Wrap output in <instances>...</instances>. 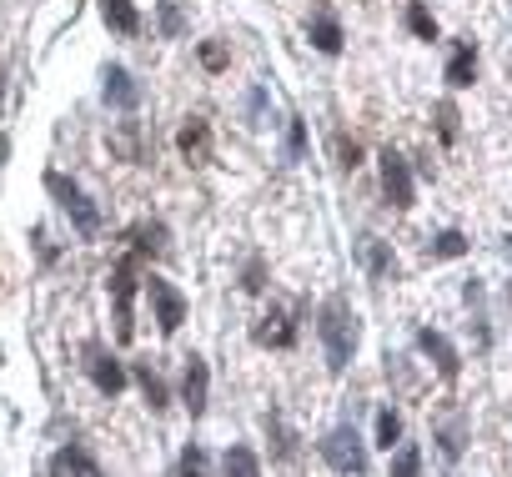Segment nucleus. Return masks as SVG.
<instances>
[{
	"mask_svg": "<svg viewBox=\"0 0 512 477\" xmlns=\"http://www.w3.org/2000/svg\"><path fill=\"white\" fill-rule=\"evenodd\" d=\"M51 477H106V472H101V462H96L86 447L71 442V447H61V452L51 457Z\"/></svg>",
	"mask_w": 512,
	"mask_h": 477,
	"instance_id": "nucleus-11",
	"label": "nucleus"
},
{
	"mask_svg": "<svg viewBox=\"0 0 512 477\" xmlns=\"http://www.w3.org/2000/svg\"><path fill=\"white\" fill-rule=\"evenodd\" d=\"M256 347H292L297 342V322H292V312L287 307H272L262 322H256Z\"/></svg>",
	"mask_w": 512,
	"mask_h": 477,
	"instance_id": "nucleus-9",
	"label": "nucleus"
},
{
	"mask_svg": "<svg viewBox=\"0 0 512 477\" xmlns=\"http://www.w3.org/2000/svg\"><path fill=\"white\" fill-rule=\"evenodd\" d=\"M141 252H126L111 272V302H116V342H131V302H136V282H141Z\"/></svg>",
	"mask_w": 512,
	"mask_h": 477,
	"instance_id": "nucleus-2",
	"label": "nucleus"
},
{
	"mask_svg": "<svg viewBox=\"0 0 512 477\" xmlns=\"http://www.w3.org/2000/svg\"><path fill=\"white\" fill-rule=\"evenodd\" d=\"M101 16H106V26H111L116 36H136V31H141V16H136L131 0H101Z\"/></svg>",
	"mask_w": 512,
	"mask_h": 477,
	"instance_id": "nucleus-14",
	"label": "nucleus"
},
{
	"mask_svg": "<svg viewBox=\"0 0 512 477\" xmlns=\"http://www.w3.org/2000/svg\"><path fill=\"white\" fill-rule=\"evenodd\" d=\"M322 342H327V367L347 372L352 352H357V312L347 307V297H327L322 302V322H317Z\"/></svg>",
	"mask_w": 512,
	"mask_h": 477,
	"instance_id": "nucleus-1",
	"label": "nucleus"
},
{
	"mask_svg": "<svg viewBox=\"0 0 512 477\" xmlns=\"http://www.w3.org/2000/svg\"><path fill=\"white\" fill-rule=\"evenodd\" d=\"M362 262H367V272L382 282V277H392L397 272V262H392V252L377 242V236H362Z\"/></svg>",
	"mask_w": 512,
	"mask_h": 477,
	"instance_id": "nucleus-17",
	"label": "nucleus"
},
{
	"mask_svg": "<svg viewBox=\"0 0 512 477\" xmlns=\"http://www.w3.org/2000/svg\"><path fill=\"white\" fill-rule=\"evenodd\" d=\"M477 81V51H472V41H457V51H452V61H447V86H472Z\"/></svg>",
	"mask_w": 512,
	"mask_h": 477,
	"instance_id": "nucleus-13",
	"label": "nucleus"
},
{
	"mask_svg": "<svg viewBox=\"0 0 512 477\" xmlns=\"http://www.w3.org/2000/svg\"><path fill=\"white\" fill-rule=\"evenodd\" d=\"M0 91H6V81H0Z\"/></svg>",
	"mask_w": 512,
	"mask_h": 477,
	"instance_id": "nucleus-34",
	"label": "nucleus"
},
{
	"mask_svg": "<svg viewBox=\"0 0 512 477\" xmlns=\"http://www.w3.org/2000/svg\"><path fill=\"white\" fill-rule=\"evenodd\" d=\"M206 392H211V372L201 357H186V372H181V402L191 407V417L206 412Z\"/></svg>",
	"mask_w": 512,
	"mask_h": 477,
	"instance_id": "nucleus-10",
	"label": "nucleus"
},
{
	"mask_svg": "<svg viewBox=\"0 0 512 477\" xmlns=\"http://www.w3.org/2000/svg\"><path fill=\"white\" fill-rule=\"evenodd\" d=\"M462 252H467V236H462V231H442L437 242L427 247L432 262H452V257H462Z\"/></svg>",
	"mask_w": 512,
	"mask_h": 477,
	"instance_id": "nucleus-22",
	"label": "nucleus"
},
{
	"mask_svg": "<svg viewBox=\"0 0 512 477\" xmlns=\"http://www.w3.org/2000/svg\"><path fill=\"white\" fill-rule=\"evenodd\" d=\"M307 36H312V46H317L322 56H337V51H342V26H337L332 16H317V21L307 26Z\"/></svg>",
	"mask_w": 512,
	"mask_h": 477,
	"instance_id": "nucleus-16",
	"label": "nucleus"
},
{
	"mask_svg": "<svg viewBox=\"0 0 512 477\" xmlns=\"http://www.w3.org/2000/svg\"><path fill=\"white\" fill-rule=\"evenodd\" d=\"M262 277H267V272H262V262H251V267H246V282H241V287H246V292H262V287H267Z\"/></svg>",
	"mask_w": 512,
	"mask_h": 477,
	"instance_id": "nucleus-31",
	"label": "nucleus"
},
{
	"mask_svg": "<svg viewBox=\"0 0 512 477\" xmlns=\"http://www.w3.org/2000/svg\"><path fill=\"white\" fill-rule=\"evenodd\" d=\"M382 191H387V201H392L397 211H407L412 196H417V191H412V166H407V156L392 151V146L382 151Z\"/></svg>",
	"mask_w": 512,
	"mask_h": 477,
	"instance_id": "nucleus-5",
	"label": "nucleus"
},
{
	"mask_svg": "<svg viewBox=\"0 0 512 477\" xmlns=\"http://www.w3.org/2000/svg\"><path fill=\"white\" fill-rule=\"evenodd\" d=\"M136 382H141V397L151 402V412H161V407L171 402V397H166V382L151 372V362H136Z\"/></svg>",
	"mask_w": 512,
	"mask_h": 477,
	"instance_id": "nucleus-21",
	"label": "nucleus"
},
{
	"mask_svg": "<svg viewBox=\"0 0 512 477\" xmlns=\"http://www.w3.org/2000/svg\"><path fill=\"white\" fill-rule=\"evenodd\" d=\"M337 166H347V171H352V166H362V146H357V141H347V136H337Z\"/></svg>",
	"mask_w": 512,
	"mask_h": 477,
	"instance_id": "nucleus-30",
	"label": "nucleus"
},
{
	"mask_svg": "<svg viewBox=\"0 0 512 477\" xmlns=\"http://www.w3.org/2000/svg\"><path fill=\"white\" fill-rule=\"evenodd\" d=\"M302 146H307V131H302V121H292V156H302Z\"/></svg>",
	"mask_w": 512,
	"mask_h": 477,
	"instance_id": "nucleus-33",
	"label": "nucleus"
},
{
	"mask_svg": "<svg viewBox=\"0 0 512 477\" xmlns=\"http://www.w3.org/2000/svg\"><path fill=\"white\" fill-rule=\"evenodd\" d=\"M176 146H181V156H186L191 166H206V161H211V126H206L201 116H191V121L181 126Z\"/></svg>",
	"mask_w": 512,
	"mask_h": 477,
	"instance_id": "nucleus-12",
	"label": "nucleus"
},
{
	"mask_svg": "<svg viewBox=\"0 0 512 477\" xmlns=\"http://www.w3.org/2000/svg\"><path fill=\"white\" fill-rule=\"evenodd\" d=\"M201 66H206V71H226V66H231L226 46H221V41H206V46H201Z\"/></svg>",
	"mask_w": 512,
	"mask_h": 477,
	"instance_id": "nucleus-28",
	"label": "nucleus"
},
{
	"mask_svg": "<svg viewBox=\"0 0 512 477\" xmlns=\"http://www.w3.org/2000/svg\"><path fill=\"white\" fill-rule=\"evenodd\" d=\"M437 131H442V141H447V146L457 141V106H452V101H442V106H437Z\"/></svg>",
	"mask_w": 512,
	"mask_h": 477,
	"instance_id": "nucleus-29",
	"label": "nucleus"
},
{
	"mask_svg": "<svg viewBox=\"0 0 512 477\" xmlns=\"http://www.w3.org/2000/svg\"><path fill=\"white\" fill-rule=\"evenodd\" d=\"M161 26H166V36H176V31H181V16H176V6H161Z\"/></svg>",
	"mask_w": 512,
	"mask_h": 477,
	"instance_id": "nucleus-32",
	"label": "nucleus"
},
{
	"mask_svg": "<svg viewBox=\"0 0 512 477\" xmlns=\"http://www.w3.org/2000/svg\"><path fill=\"white\" fill-rule=\"evenodd\" d=\"M46 191L61 201V211L76 221V231H81V236H96V231H101V211L91 206V196H86V191H81L71 176H61V171H46Z\"/></svg>",
	"mask_w": 512,
	"mask_h": 477,
	"instance_id": "nucleus-3",
	"label": "nucleus"
},
{
	"mask_svg": "<svg viewBox=\"0 0 512 477\" xmlns=\"http://www.w3.org/2000/svg\"><path fill=\"white\" fill-rule=\"evenodd\" d=\"M417 347L432 357V367H437V377H442V382H457V372H462V357H457V347H452L442 332L422 327V332H417Z\"/></svg>",
	"mask_w": 512,
	"mask_h": 477,
	"instance_id": "nucleus-8",
	"label": "nucleus"
},
{
	"mask_svg": "<svg viewBox=\"0 0 512 477\" xmlns=\"http://www.w3.org/2000/svg\"><path fill=\"white\" fill-rule=\"evenodd\" d=\"M322 457H327L337 472H347V477H362V472H367V447H362V437H357V427H352V422H342V427H332V432H327Z\"/></svg>",
	"mask_w": 512,
	"mask_h": 477,
	"instance_id": "nucleus-4",
	"label": "nucleus"
},
{
	"mask_svg": "<svg viewBox=\"0 0 512 477\" xmlns=\"http://www.w3.org/2000/svg\"><path fill=\"white\" fill-rule=\"evenodd\" d=\"M146 292H151V307H156V322H161V332L171 337V332L186 322V297H181L171 282H161V277H151V282H146Z\"/></svg>",
	"mask_w": 512,
	"mask_h": 477,
	"instance_id": "nucleus-7",
	"label": "nucleus"
},
{
	"mask_svg": "<svg viewBox=\"0 0 512 477\" xmlns=\"http://www.w3.org/2000/svg\"><path fill=\"white\" fill-rule=\"evenodd\" d=\"M106 101H116L121 111H131V106H136V86H131V76H126L121 66H111V71H106Z\"/></svg>",
	"mask_w": 512,
	"mask_h": 477,
	"instance_id": "nucleus-20",
	"label": "nucleus"
},
{
	"mask_svg": "<svg viewBox=\"0 0 512 477\" xmlns=\"http://www.w3.org/2000/svg\"><path fill=\"white\" fill-rule=\"evenodd\" d=\"M126 242H131V252L156 257V252H166V226H161V221H151V226H131V231H126Z\"/></svg>",
	"mask_w": 512,
	"mask_h": 477,
	"instance_id": "nucleus-15",
	"label": "nucleus"
},
{
	"mask_svg": "<svg viewBox=\"0 0 512 477\" xmlns=\"http://www.w3.org/2000/svg\"><path fill=\"white\" fill-rule=\"evenodd\" d=\"M397 437H402V417H397L392 407H382V412H377V447H387V452H392V442H397Z\"/></svg>",
	"mask_w": 512,
	"mask_h": 477,
	"instance_id": "nucleus-24",
	"label": "nucleus"
},
{
	"mask_svg": "<svg viewBox=\"0 0 512 477\" xmlns=\"http://www.w3.org/2000/svg\"><path fill=\"white\" fill-rule=\"evenodd\" d=\"M111 151H116L121 161H141V126H136V121H121V126L111 131Z\"/></svg>",
	"mask_w": 512,
	"mask_h": 477,
	"instance_id": "nucleus-19",
	"label": "nucleus"
},
{
	"mask_svg": "<svg viewBox=\"0 0 512 477\" xmlns=\"http://www.w3.org/2000/svg\"><path fill=\"white\" fill-rule=\"evenodd\" d=\"M86 372H91L96 392H106V397H116V392L126 387V367H121L101 342H86Z\"/></svg>",
	"mask_w": 512,
	"mask_h": 477,
	"instance_id": "nucleus-6",
	"label": "nucleus"
},
{
	"mask_svg": "<svg viewBox=\"0 0 512 477\" xmlns=\"http://www.w3.org/2000/svg\"><path fill=\"white\" fill-rule=\"evenodd\" d=\"M417 472H422V452H417V447H402V452L392 457V472H387V477H417Z\"/></svg>",
	"mask_w": 512,
	"mask_h": 477,
	"instance_id": "nucleus-26",
	"label": "nucleus"
},
{
	"mask_svg": "<svg viewBox=\"0 0 512 477\" xmlns=\"http://www.w3.org/2000/svg\"><path fill=\"white\" fill-rule=\"evenodd\" d=\"M407 26H412L417 41H437V21H432V11L422 6V0H412V6H407Z\"/></svg>",
	"mask_w": 512,
	"mask_h": 477,
	"instance_id": "nucleus-23",
	"label": "nucleus"
},
{
	"mask_svg": "<svg viewBox=\"0 0 512 477\" xmlns=\"http://www.w3.org/2000/svg\"><path fill=\"white\" fill-rule=\"evenodd\" d=\"M221 472H226V477H262V462H256V452H251V447H226Z\"/></svg>",
	"mask_w": 512,
	"mask_h": 477,
	"instance_id": "nucleus-18",
	"label": "nucleus"
},
{
	"mask_svg": "<svg viewBox=\"0 0 512 477\" xmlns=\"http://www.w3.org/2000/svg\"><path fill=\"white\" fill-rule=\"evenodd\" d=\"M176 477H206V452H201L196 442L181 452V462H176Z\"/></svg>",
	"mask_w": 512,
	"mask_h": 477,
	"instance_id": "nucleus-25",
	"label": "nucleus"
},
{
	"mask_svg": "<svg viewBox=\"0 0 512 477\" xmlns=\"http://www.w3.org/2000/svg\"><path fill=\"white\" fill-rule=\"evenodd\" d=\"M437 442H442L447 457H462V422H442L437 427Z\"/></svg>",
	"mask_w": 512,
	"mask_h": 477,
	"instance_id": "nucleus-27",
	"label": "nucleus"
}]
</instances>
